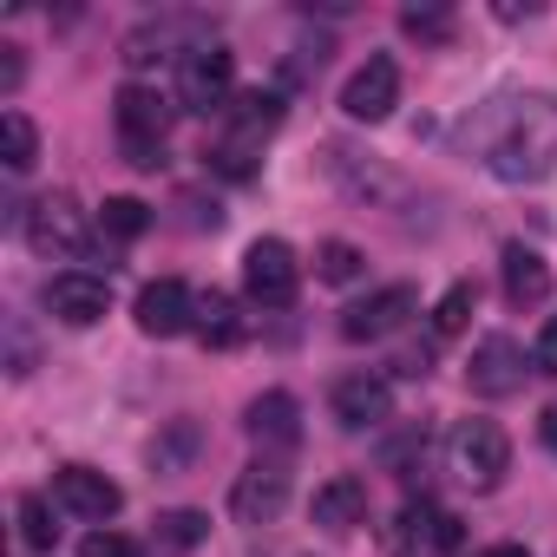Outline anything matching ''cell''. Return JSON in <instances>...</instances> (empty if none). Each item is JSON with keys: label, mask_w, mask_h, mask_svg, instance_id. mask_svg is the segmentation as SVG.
<instances>
[{"label": "cell", "mask_w": 557, "mask_h": 557, "mask_svg": "<svg viewBox=\"0 0 557 557\" xmlns=\"http://www.w3.org/2000/svg\"><path fill=\"white\" fill-rule=\"evenodd\" d=\"M446 459H453L459 485L492 492V485L511 472V440H505V426H498V420H459V426L446 433Z\"/></svg>", "instance_id": "4"}, {"label": "cell", "mask_w": 557, "mask_h": 557, "mask_svg": "<svg viewBox=\"0 0 557 557\" xmlns=\"http://www.w3.org/2000/svg\"><path fill=\"white\" fill-rule=\"evenodd\" d=\"M275 125H283V92H262V86L236 92V99L223 106V132L203 145V164L223 171V177H256L262 138H269Z\"/></svg>", "instance_id": "1"}, {"label": "cell", "mask_w": 557, "mask_h": 557, "mask_svg": "<svg viewBox=\"0 0 557 557\" xmlns=\"http://www.w3.org/2000/svg\"><path fill=\"white\" fill-rule=\"evenodd\" d=\"M537 440H544V446H550V453H557V400H550V407H544V413H537Z\"/></svg>", "instance_id": "33"}, {"label": "cell", "mask_w": 557, "mask_h": 557, "mask_svg": "<svg viewBox=\"0 0 557 557\" xmlns=\"http://www.w3.org/2000/svg\"><path fill=\"white\" fill-rule=\"evenodd\" d=\"M190 453H197V426H190V420H177V426H171V440H158V446H151L158 472H177Z\"/></svg>", "instance_id": "28"}, {"label": "cell", "mask_w": 557, "mask_h": 557, "mask_svg": "<svg viewBox=\"0 0 557 557\" xmlns=\"http://www.w3.org/2000/svg\"><path fill=\"white\" fill-rule=\"evenodd\" d=\"M249 440L256 446H296L302 440V407H296V394H262V400H249Z\"/></svg>", "instance_id": "19"}, {"label": "cell", "mask_w": 557, "mask_h": 557, "mask_svg": "<svg viewBox=\"0 0 557 557\" xmlns=\"http://www.w3.org/2000/svg\"><path fill=\"white\" fill-rule=\"evenodd\" d=\"M203 537H210V518H203V511H164V518L151 524L145 557H184V550H197Z\"/></svg>", "instance_id": "21"}, {"label": "cell", "mask_w": 557, "mask_h": 557, "mask_svg": "<svg viewBox=\"0 0 557 557\" xmlns=\"http://www.w3.org/2000/svg\"><path fill=\"white\" fill-rule=\"evenodd\" d=\"M106 309H112V283L92 269H60L47 283V315L66 322V329H92Z\"/></svg>", "instance_id": "10"}, {"label": "cell", "mask_w": 557, "mask_h": 557, "mask_svg": "<svg viewBox=\"0 0 557 557\" xmlns=\"http://www.w3.org/2000/svg\"><path fill=\"white\" fill-rule=\"evenodd\" d=\"M0 158H8V171L21 177V171H34V158H40V132H34V119L27 112H0Z\"/></svg>", "instance_id": "23"}, {"label": "cell", "mask_w": 557, "mask_h": 557, "mask_svg": "<svg viewBox=\"0 0 557 557\" xmlns=\"http://www.w3.org/2000/svg\"><path fill=\"white\" fill-rule=\"evenodd\" d=\"M197 335H203L210 348H243V342H249L243 302H236L230 289H203V296H197Z\"/></svg>", "instance_id": "20"}, {"label": "cell", "mask_w": 557, "mask_h": 557, "mask_svg": "<svg viewBox=\"0 0 557 557\" xmlns=\"http://www.w3.org/2000/svg\"><path fill=\"white\" fill-rule=\"evenodd\" d=\"M171 112H177V106H171L164 92H151V86H125V92H119L112 119H119V138H125V164H138V171H158V164H164Z\"/></svg>", "instance_id": "3"}, {"label": "cell", "mask_w": 557, "mask_h": 557, "mask_svg": "<svg viewBox=\"0 0 557 557\" xmlns=\"http://www.w3.org/2000/svg\"><path fill=\"white\" fill-rule=\"evenodd\" d=\"M21 544H27V550H53V544H60L53 505H47L40 492H27V498H21Z\"/></svg>", "instance_id": "26"}, {"label": "cell", "mask_w": 557, "mask_h": 557, "mask_svg": "<svg viewBox=\"0 0 557 557\" xmlns=\"http://www.w3.org/2000/svg\"><path fill=\"white\" fill-rule=\"evenodd\" d=\"M138 329H145V335H158V342H171V335L197 329V296L177 283V275H158V283H145V289H138Z\"/></svg>", "instance_id": "15"}, {"label": "cell", "mask_w": 557, "mask_h": 557, "mask_svg": "<svg viewBox=\"0 0 557 557\" xmlns=\"http://www.w3.org/2000/svg\"><path fill=\"white\" fill-rule=\"evenodd\" d=\"M466 381H472V394H485V400L518 394V387H524V348H518L511 335H485V342L472 348V361H466Z\"/></svg>", "instance_id": "13"}, {"label": "cell", "mask_w": 557, "mask_h": 557, "mask_svg": "<svg viewBox=\"0 0 557 557\" xmlns=\"http://www.w3.org/2000/svg\"><path fill=\"white\" fill-rule=\"evenodd\" d=\"M177 27H197V21H164V27L151 21V27H138V34H125V66H158Z\"/></svg>", "instance_id": "25"}, {"label": "cell", "mask_w": 557, "mask_h": 557, "mask_svg": "<svg viewBox=\"0 0 557 557\" xmlns=\"http://www.w3.org/2000/svg\"><path fill=\"white\" fill-rule=\"evenodd\" d=\"M531 368H537V374H557V315L537 329V342H531Z\"/></svg>", "instance_id": "31"}, {"label": "cell", "mask_w": 557, "mask_h": 557, "mask_svg": "<svg viewBox=\"0 0 557 557\" xmlns=\"http://www.w3.org/2000/svg\"><path fill=\"white\" fill-rule=\"evenodd\" d=\"M315 275H322V283H355V275H361V249L342 243V236H329L315 249Z\"/></svg>", "instance_id": "27"}, {"label": "cell", "mask_w": 557, "mask_h": 557, "mask_svg": "<svg viewBox=\"0 0 557 557\" xmlns=\"http://www.w3.org/2000/svg\"><path fill=\"white\" fill-rule=\"evenodd\" d=\"M315 524H322V531H355V524H368V479H355V472L322 479V485H315Z\"/></svg>", "instance_id": "17"}, {"label": "cell", "mask_w": 557, "mask_h": 557, "mask_svg": "<svg viewBox=\"0 0 557 557\" xmlns=\"http://www.w3.org/2000/svg\"><path fill=\"white\" fill-rule=\"evenodd\" d=\"M479 557H531L524 544H492V550H479Z\"/></svg>", "instance_id": "34"}, {"label": "cell", "mask_w": 557, "mask_h": 557, "mask_svg": "<svg viewBox=\"0 0 557 557\" xmlns=\"http://www.w3.org/2000/svg\"><path fill=\"white\" fill-rule=\"evenodd\" d=\"M472 302H479V289H472V283H453V289L433 302V342H453V335H466V322H472Z\"/></svg>", "instance_id": "24"}, {"label": "cell", "mask_w": 557, "mask_h": 557, "mask_svg": "<svg viewBox=\"0 0 557 557\" xmlns=\"http://www.w3.org/2000/svg\"><path fill=\"white\" fill-rule=\"evenodd\" d=\"M413 315H420V296H413L407 283H387V289H374L368 302H355V309L342 315V335H348V342H387V335H400Z\"/></svg>", "instance_id": "11"}, {"label": "cell", "mask_w": 557, "mask_h": 557, "mask_svg": "<svg viewBox=\"0 0 557 557\" xmlns=\"http://www.w3.org/2000/svg\"><path fill=\"white\" fill-rule=\"evenodd\" d=\"M243 289H249V302H262V309H289L296 289H302L296 249H289L283 236H256V243L243 249Z\"/></svg>", "instance_id": "6"}, {"label": "cell", "mask_w": 557, "mask_h": 557, "mask_svg": "<svg viewBox=\"0 0 557 557\" xmlns=\"http://www.w3.org/2000/svg\"><path fill=\"white\" fill-rule=\"evenodd\" d=\"M53 498H60L73 518H86V524H106V518H119V505H125V492H119L106 472H92V466H60V472H53Z\"/></svg>", "instance_id": "14"}, {"label": "cell", "mask_w": 557, "mask_h": 557, "mask_svg": "<svg viewBox=\"0 0 557 557\" xmlns=\"http://www.w3.org/2000/svg\"><path fill=\"white\" fill-rule=\"evenodd\" d=\"M79 557H145V544H132L125 531H112V524H99V531H86V544H79Z\"/></svg>", "instance_id": "29"}, {"label": "cell", "mask_w": 557, "mask_h": 557, "mask_svg": "<svg viewBox=\"0 0 557 557\" xmlns=\"http://www.w3.org/2000/svg\"><path fill=\"white\" fill-rule=\"evenodd\" d=\"M329 407H335V420H342L348 433L387 426V420H394V387H387L381 374H342L335 394H329Z\"/></svg>", "instance_id": "16"}, {"label": "cell", "mask_w": 557, "mask_h": 557, "mask_svg": "<svg viewBox=\"0 0 557 557\" xmlns=\"http://www.w3.org/2000/svg\"><path fill=\"white\" fill-rule=\"evenodd\" d=\"M21 230H27V243L40 256H60V262H86L92 256V236H99V223H86V210L73 197H40Z\"/></svg>", "instance_id": "5"}, {"label": "cell", "mask_w": 557, "mask_h": 557, "mask_svg": "<svg viewBox=\"0 0 557 557\" xmlns=\"http://www.w3.org/2000/svg\"><path fill=\"white\" fill-rule=\"evenodd\" d=\"M92 223H99V236H112V243H138V236L151 230V203H138V197H106Z\"/></svg>", "instance_id": "22"}, {"label": "cell", "mask_w": 557, "mask_h": 557, "mask_svg": "<svg viewBox=\"0 0 557 557\" xmlns=\"http://www.w3.org/2000/svg\"><path fill=\"white\" fill-rule=\"evenodd\" d=\"M0 53H8V60H0V86L14 92V86H21V73H27V66H21V47H0Z\"/></svg>", "instance_id": "32"}, {"label": "cell", "mask_w": 557, "mask_h": 557, "mask_svg": "<svg viewBox=\"0 0 557 557\" xmlns=\"http://www.w3.org/2000/svg\"><path fill=\"white\" fill-rule=\"evenodd\" d=\"M236 99V60L223 47H190L177 53V106L184 112H223Z\"/></svg>", "instance_id": "7"}, {"label": "cell", "mask_w": 557, "mask_h": 557, "mask_svg": "<svg viewBox=\"0 0 557 557\" xmlns=\"http://www.w3.org/2000/svg\"><path fill=\"white\" fill-rule=\"evenodd\" d=\"M289 505V466L283 459H256L249 472H236L230 485V518L236 524H275Z\"/></svg>", "instance_id": "9"}, {"label": "cell", "mask_w": 557, "mask_h": 557, "mask_svg": "<svg viewBox=\"0 0 557 557\" xmlns=\"http://www.w3.org/2000/svg\"><path fill=\"white\" fill-rule=\"evenodd\" d=\"M400 27H407L413 40H446V34H453V14H440V8H407Z\"/></svg>", "instance_id": "30"}, {"label": "cell", "mask_w": 557, "mask_h": 557, "mask_svg": "<svg viewBox=\"0 0 557 557\" xmlns=\"http://www.w3.org/2000/svg\"><path fill=\"white\" fill-rule=\"evenodd\" d=\"M505 302L511 309H537V302H550V262L537 256V249H524V243H505Z\"/></svg>", "instance_id": "18"}, {"label": "cell", "mask_w": 557, "mask_h": 557, "mask_svg": "<svg viewBox=\"0 0 557 557\" xmlns=\"http://www.w3.org/2000/svg\"><path fill=\"white\" fill-rule=\"evenodd\" d=\"M394 106H400V66H394L387 53H374V60L355 66V79L342 86V112L361 119V125H381Z\"/></svg>", "instance_id": "12"}, {"label": "cell", "mask_w": 557, "mask_h": 557, "mask_svg": "<svg viewBox=\"0 0 557 557\" xmlns=\"http://www.w3.org/2000/svg\"><path fill=\"white\" fill-rule=\"evenodd\" d=\"M492 177H505V184H537V177H550L557 171V112L544 106V99H531L524 106V119L492 145Z\"/></svg>", "instance_id": "2"}, {"label": "cell", "mask_w": 557, "mask_h": 557, "mask_svg": "<svg viewBox=\"0 0 557 557\" xmlns=\"http://www.w3.org/2000/svg\"><path fill=\"white\" fill-rule=\"evenodd\" d=\"M459 544H466V531H459V518L446 505H433V498L400 505V518H394V550L400 557H446Z\"/></svg>", "instance_id": "8"}]
</instances>
